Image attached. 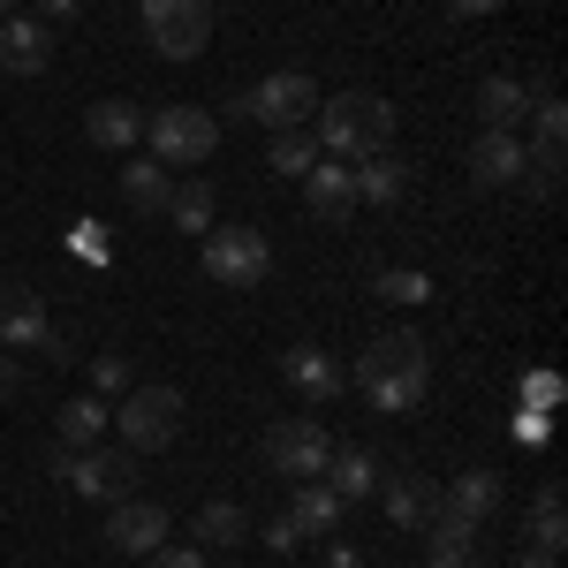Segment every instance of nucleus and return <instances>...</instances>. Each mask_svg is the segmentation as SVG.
<instances>
[{"label": "nucleus", "mask_w": 568, "mask_h": 568, "mask_svg": "<svg viewBox=\"0 0 568 568\" xmlns=\"http://www.w3.org/2000/svg\"><path fill=\"white\" fill-rule=\"evenodd\" d=\"M349 379H356V394H364L379 417H409V409H425V387H433V356H425V334H409V326H387V334H372Z\"/></svg>", "instance_id": "nucleus-1"}, {"label": "nucleus", "mask_w": 568, "mask_h": 568, "mask_svg": "<svg viewBox=\"0 0 568 568\" xmlns=\"http://www.w3.org/2000/svg\"><path fill=\"white\" fill-rule=\"evenodd\" d=\"M318 152L326 160H372V152H387L394 144V106L379 91H334V99H318Z\"/></svg>", "instance_id": "nucleus-2"}, {"label": "nucleus", "mask_w": 568, "mask_h": 568, "mask_svg": "<svg viewBox=\"0 0 568 568\" xmlns=\"http://www.w3.org/2000/svg\"><path fill=\"white\" fill-rule=\"evenodd\" d=\"M45 470L69 485V493L106 500V508L136 493V455L130 447H61V439H53V447H45Z\"/></svg>", "instance_id": "nucleus-3"}, {"label": "nucleus", "mask_w": 568, "mask_h": 568, "mask_svg": "<svg viewBox=\"0 0 568 568\" xmlns=\"http://www.w3.org/2000/svg\"><path fill=\"white\" fill-rule=\"evenodd\" d=\"M182 387L168 379H152V387H130L122 394V409H114V425H122V447L130 455H160V447H175L182 439Z\"/></svg>", "instance_id": "nucleus-4"}, {"label": "nucleus", "mask_w": 568, "mask_h": 568, "mask_svg": "<svg viewBox=\"0 0 568 568\" xmlns=\"http://www.w3.org/2000/svg\"><path fill=\"white\" fill-rule=\"evenodd\" d=\"M227 114H235V122H265V130H304L311 114H318V84H311L304 69H273L265 84H251L243 99H227Z\"/></svg>", "instance_id": "nucleus-5"}, {"label": "nucleus", "mask_w": 568, "mask_h": 568, "mask_svg": "<svg viewBox=\"0 0 568 568\" xmlns=\"http://www.w3.org/2000/svg\"><path fill=\"white\" fill-rule=\"evenodd\" d=\"M144 144H152L160 168H205L220 152V122L205 106H160V114L144 122Z\"/></svg>", "instance_id": "nucleus-6"}, {"label": "nucleus", "mask_w": 568, "mask_h": 568, "mask_svg": "<svg viewBox=\"0 0 568 568\" xmlns=\"http://www.w3.org/2000/svg\"><path fill=\"white\" fill-rule=\"evenodd\" d=\"M197 258H205V273H213L220 288H265L273 243H265L258 227H205L197 235Z\"/></svg>", "instance_id": "nucleus-7"}, {"label": "nucleus", "mask_w": 568, "mask_h": 568, "mask_svg": "<svg viewBox=\"0 0 568 568\" xmlns=\"http://www.w3.org/2000/svg\"><path fill=\"white\" fill-rule=\"evenodd\" d=\"M136 16L168 61H197L213 45V0H136Z\"/></svg>", "instance_id": "nucleus-8"}, {"label": "nucleus", "mask_w": 568, "mask_h": 568, "mask_svg": "<svg viewBox=\"0 0 568 568\" xmlns=\"http://www.w3.org/2000/svg\"><path fill=\"white\" fill-rule=\"evenodd\" d=\"M326 455H334V439H326L318 417H288V425L265 433V463H273L288 485L296 478H326Z\"/></svg>", "instance_id": "nucleus-9"}, {"label": "nucleus", "mask_w": 568, "mask_h": 568, "mask_svg": "<svg viewBox=\"0 0 568 568\" xmlns=\"http://www.w3.org/2000/svg\"><path fill=\"white\" fill-rule=\"evenodd\" d=\"M106 546H114V554H136V561H144V554H160V546H168V508H160V500H114V508H106Z\"/></svg>", "instance_id": "nucleus-10"}, {"label": "nucleus", "mask_w": 568, "mask_h": 568, "mask_svg": "<svg viewBox=\"0 0 568 568\" xmlns=\"http://www.w3.org/2000/svg\"><path fill=\"white\" fill-rule=\"evenodd\" d=\"M561 136H568V106H561V99H530L524 175H538V190H554V182H561Z\"/></svg>", "instance_id": "nucleus-11"}, {"label": "nucleus", "mask_w": 568, "mask_h": 568, "mask_svg": "<svg viewBox=\"0 0 568 568\" xmlns=\"http://www.w3.org/2000/svg\"><path fill=\"white\" fill-rule=\"evenodd\" d=\"M45 334H53L45 296L23 288V281H8V288H0V349H45Z\"/></svg>", "instance_id": "nucleus-12"}, {"label": "nucleus", "mask_w": 568, "mask_h": 568, "mask_svg": "<svg viewBox=\"0 0 568 568\" xmlns=\"http://www.w3.org/2000/svg\"><path fill=\"white\" fill-rule=\"evenodd\" d=\"M281 379L296 387L304 409H326V402L342 394V364H334L326 349H311V342H296V349H281Z\"/></svg>", "instance_id": "nucleus-13"}, {"label": "nucleus", "mask_w": 568, "mask_h": 568, "mask_svg": "<svg viewBox=\"0 0 568 568\" xmlns=\"http://www.w3.org/2000/svg\"><path fill=\"white\" fill-rule=\"evenodd\" d=\"M425 568H485L478 524H463L455 508H433V524H425Z\"/></svg>", "instance_id": "nucleus-14"}, {"label": "nucleus", "mask_w": 568, "mask_h": 568, "mask_svg": "<svg viewBox=\"0 0 568 568\" xmlns=\"http://www.w3.org/2000/svg\"><path fill=\"white\" fill-rule=\"evenodd\" d=\"M304 205H311V220L342 227V220L356 213V175H349V160H318V168L304 175Z\"/></svg>", "instance_id": "nucleus-15"}, {"label": "nucleus", "mask_w": 568, "mask_h": 568, "mask_svg": "<svg viewBox=\"0 0 568 568\" xmlns=\"http://www.w3.org/2000/svg\"><path fill=\"white\" fill-rule=\"evenodd\" d=\"M379 508H387L394 530H425V524H433V508H439V485L394 470V478H379Z\"/></svg>", "instance_id": "nucleus-16"}, {"label": "nucleus", "mask_w": 568, "mask_h": 568, "mask_svg": "<svg viewBox=\"0 0 568 568\" xmlns=\"http://www.w3.org/2000/svg\"><path fill=\"white\" fill-rule=\"evenodd\" d=\"M470 182H478V190H508V182H524V136L485 130L478 144H470Z\"/></svg>", "instance_id": "nucleus-17"}, {"label": "nucleus", "mask_w": 568, "mask_h": 568, "mask_svg": "<svg viewBox=\"0 0 568 568\" xmlns=\"http://www.w3.org/2000/svg\"><path fill=\"white\" fill-rule=\"evenodd\" d=\"M500 500H508L500 470H455V485L439 493V508H455L463 524H493V516H500Z\"/></svg>", "instance_id": "nucleus-18"}, {"label": "nucleus", "mask_w": 568, "mask_h": 568, "mask_svg": "<svg viewBox=\"0 0 568 568\" xmlns=\"http://www.w3.org/2000/svg\"><path fill=\"white\" fill-rule=\"evenodd\" d=\"M45 61H53V39H45V23L16 8V16L0 23V69H16V77H39Z\"/></svg>", "instance_id": "nucleus-19"}, {"label": "nucleus", "mask_w": 568, "mask_h": 568, "mask_svg": "<svg viewBox=\"0 0 568 568\" xmlns=\"http://www.w3.org/2000/svg\"><path fill=\"white\" fill-rule=\"evenodd\" d=\"M379 478H387V470H379V455H372V447H334V455H326V485H334V500H342V508H349V500H372Z\"/></svg>", "instance_id": "nucleus-20"}, {"label": "nucleus", "mask_w": 568, "mask_h": 568, "mask_svg": "<svg viewBox=\"0 0 568 568\" xmlns=\"http://www.w3.org/2000/svg\"><path fill=\"white\" fill-rule=\"evenodd\" d=\"M356 205H402V190H409V160L402 152H372V160H356Z\"/></svg>", "instance_id": "nucleus-21"}, {"label": "nucleus", "mask_w": 568, "mask_h": 568, "mask_svg": "<svg viewBox=\"0 0 568 568\" xmlns=\"http://www.w3.org/2000/svg\"><path fill=\"white\" fill-rule=\"evenodd\" d=\"M84 136L99 144V152H130L136 136H144V114H136L130 99H99L84 114Z\"/></svg>", "instance_id": "nucleus-22"}, {"label": "nucleus", "mask_w": 568, "mask_h": 568, "mask_svg": "<svg viewBox=\"0 0 568 568\" xmlns=\"http://www.w3.org/2000/svg\"><path fill=\"white\" fill-rule=\"evenodd\" d=\"M288 524L304 530V538L342 530V500H334V485H326V478H296V493H288Z\"/></svg>", "instance_id": "nucleus-23"}, {"label": "nucleus", "mask_w": 568, "mask_h": 568, "mask_svg": "<svg viewBox=\"0 0 568 568\" xmlns=\"http://www.w3.org/2000/svg\"><path fill=\"white\" fill-rule=\"evenodd\" d=\"M524 114H530V91L516 84V77H485V84H478V122H485V130L516 136V130H524Z\"/></svg>", "instance_id": "nucleus-24"}, {"label": "nucleus", "mask_w": 568, "mask_h": 568, "mask_svg": "<svg viewBox=\"0 0 568 568\" xmlns=\"http://www.w3.org/2000/svg\"><path fill=\"white\" fill-rule=\"evenodd\" d=\"M168 190H175V182H168V168H160L152 152L122 168V205H130V213H168Z\"/></svg>", "instance_id": "nucleus-25"}, {"label": "nucleus", "mask_w": 568, "mask_h": 568, "mask_svg": "<svg viewBox=\"0 0 568 568\" xmlns=\"http://www.w3.org/2000/svg\"><path fill=\"white\" fill-rule=\"evenodd\" d=\"M318 160H326V152H318V136H311V130H273V144H265V168H273V175L304 182Z\"/></svg>", "instance_id": "nucleus-26"}, {"label": "nucleus", "mask_w": 568, "mask_h": 568, "mask_svg": "<svg viewBox=\"0 0 568 568\" xmlns=\"http://www.w3.org/2000/svg\"><path fill=\"white\" fill-rule=\"evenodd\" d=\"M114 425V409L99 402V394H77V402H61V447H99V433Z\"/></svg>", "instance_id": "nucleus-27"}, {"label": "nucleus", "mask_w": 568, "mask_h": 568, "mask_svg": "<svg viewBox=\"0 0 568 568\" xmlns=\"http://www.w3.org/2000/svg\"><path fill=\"white\" fill-rule=\"evenodd\" d=\"M530 546H546V554H561V546H568L561 485H538V500H530Z\"/></svg>", "instance_id": "nucleus-28"}, {"label": "nucleus", "mask_w": 568, "mask_h": 568, "mask_svg": "<svg viewBox=\"0 0 568 568\" xmlns=\"http://www.w3.org/2000/svg\"><path fill=\"white\" fill-rule=\"evenodd\" d=\"M168 220H175L182 235H205L213 227V182H175L168 190Z\"/></svg>", "instance_id": "nucleus-29"}, {"label": "nucleus", "mask_w": 568, "mask_h": 568, "mask_svg": "<svg viewBox=\"0 0 568 568\" xmlns=\"http://www.w3.org/2000/svg\"><path fill=\"white\" fill-rule=\"evenodd\" d=\"M243 538H251V516L235 500H205L197 508V546H243Z\"/></svg>", "instance_id": "nucleus-30"}, {"label": "nucleus", "mask_w": 568, "mask_h": 568, "mask_svg": "<svg viewBox=\"0 0 568 568\" xmlns=\"http://www.w3.org/2000/svg\"><path fill=\"white\" fill-rule=\"evenodd\" d=\"M130 387H136V379H130V356H122V349L91 356V394H99V402H122Z\"/></svg>", "instance_id": "nucleus-31"}, {"label": "nucleus", "mask_w": 568, "mask_h": 568, "mask_svg": "<svg viewBox=\"0 0 568 568\" xmlns=\"http://www.w3.org/2000/svg\"><path fill=\"white\" fill-rule=\"evenodd\" d=\"M379 296H387V304H425L433 281H425V273H379Z\"/></svg>", "instance_id": "nucleus-32"}, {"label": "nucleus", "mask_w": 568, "mask_h": 568, "mask_svg": "<svg viewBox=\"0 0 568 568\" xmlns=\"http://www.w3.org/2000/svg\"><path fill=\"white\" fill-rule=\"evenodd\" d=\"M144 568H213V561H205V546H160V554H144Z\"/></svg>", "instance_id": "nucleus-33"}, {"label": "nucleus", "mask_w": 568, "mask_h": 568, "mask_svg": "<svg viewBox=\"0 0 568 568\" xmlns=\"http://www.w3.org/2000/svg\"><path fill=\"white\" fill-rule=\"evenodd\" d=\"M258 538H265V546H273V554H296V546H304V530L288 524V508H281V516H273V524H265Z\"/></svg>", "instance_id": "nucleus-34"}, {"label": "nucleus", "mask_w": 568, "mask_h": 568, "mask_svg": "<svg viewBox=\"0 0 568 568\" xmlns=\"http://www.w3.org/2000/svg\"><path fill=\"white\" fill-rule=\"evenodd\" d=\"M500 8H508V0H447L455 23H470V16H500Z\"/></svg>", "instance_id": "nucleus-35"}, {"label": "nucleus", "mask_w": 568, "mask_h": 568, "mask_svg": "<svg viewBox=\"0 0 568 568\" xmlns=\"http://www.w3.org/2000/svg\"><path fill=\"white\" fill-rule=\"evenodd\" d=\"M326 568H364V554H356L349 538H334V546H326Z\"/></svg>", "instance_id": "nucleus-36"}, {"label": "nucleus", "mask_w": 568, "mask_h": 568, "mask_svg": "<svg viewBox=\"0 0 568 568\" xmlns=\"http://www.w3.org/2000/svg\"><path fill=\"white\" fill-rule=\"evenodd\" d=\"M516 568H561V554H546V546H524V554H516Z\"/></svg>", "instance_id": "nucleus-37"}, {"label": "nucleus", "mask_w": 568, "mask_h": 568, "mask_svg": "<svg viewBox=\"0 0 568 568\" xmlns=\"http://www.w3.org/2000/svg\"><path fill=\"white\" fill-rule=\"evenodd\" d=\"M16 387H23V372H16V356L0 349V402H8V394H16Z\"/></svg>", "instance_id": "nucleus-38"}, {"label": "nucleus", "mask_w": 568, "mask_h": 568, "mask_svg": "<svg viewBox=\"0 0 568 568\" xmlns=\"http://www.w3.org/2000/svg\"><path fill=\"white\" fill-rule=\"evenodd\" d=\"M45 16H77V8H84V0H39Z\"/></svg>", "instance_id": "nucleus-39"}, {"label": "nucleus", "mask_w": 568, "mask_h": 568, "mask_svg": "<svg viewBox=\"0 0 568 568\" xmlns=\"http://www.w3.org/2000/svg\"><path fill=\"white\" fill-rule=\"evenodd\" d=\"M16 8H23V0H0V16H16Z\"/></svg>", "instance_id": "nucleus-40"}]
</instances>
